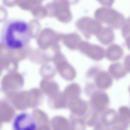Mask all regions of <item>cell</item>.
Masks as SVG:
<instances>
[{"instance_id":"9c48e42d","label":"cell","mask_w":130,"mask_h":130,"mask_svg":"<svg viewBox=\"0 0 130 130\" xmlns=\"http://www.w3.org/2000/svg\"><path fill=\"white\" fill-rule=\"evenodd\" d=\"M95 35L99 41L105 45L111 43L113 41L115 38L113 32L109 27L102 28Z\"/></svg>"},{"instance_id":"5bb4252c","label":"cell","mask_w":130,"mask_h":130,"mask_svg":"<svg viewBox=\"0 0 130 130\" xmlns=\"http://www.w3.org/2000/svg\"><path fill=\"white\" fill-rule=\"evenodd\" d=\"M122 33L123 37L126 38L130 36V21L126 20L122 26Z\"/></svg>"},{"instance_id":"7c38bea8","label":"cell","mask_w":130,"mask_h":130,"mask_svg":"<svg viewBox=\"0 0 130 130\" xmlns=\"http://www.w3.org/2000/svg\"><path fill=\"white\" fill-rule=\"evenodd\" d=\"M63 93L68 101L79 97L80 93V87L76 83L70 84L66 87Z\"/></svg>"},{"instance_id":"e0dca14e","label":"cell","mask_w":130,"mask_h":130,"mask_svg":"<svg viewBox=\"0 0 130 130\" xmlns=\"http://www.w3.org/2000/svg\"><path fill=\"white\" fill-rule=\"evenodd\" d=\"M126 44L128 48L130 50V36L126 38Z\"/></svg>"},{"instance_id":"8992f818","label":"cell","mask_w":130,"mask_h":130,"mask_svg":"<svg viewBox=\"0 0 130 130\" xmlns=\"http://www.w3.org/2000/svg\"><path fill=\"white\" fill-rule=\"evenodd\" d=\"M59 59V70L62 77L67 80H74L76 75L74 68L68 62L63 54H61Z\"/></svg>"},{"instance_id":"52a82bcc","label":"cell","mask_w":130,"mask_h":130,"mask_svg":"<svg viewBox=\"0 0 130 130\" xmlns=\"http://www.w3.org/2000/svg\"><path fill=\"white\" fill-rule=\"evenodd\" d=\"M67 106L73 115L79 117L84 115L88 109V105L87 103L79 97L68 100Z\"/></svg>"},{"instance_id":"277c9868","label":"cell","mask_w":130,"mask_h":130,"mask_svg":"<svg viewBox=\"0 0 130 130\" xmlns=\"http://www.w3.org/2000/svg\"><path fill=\"white\" fill-rule=\"evenodd\" d=\"M78 49L82 53L94 60H100L104 56L105 51L103 47L86 41H82Z\"/></svg>"},{"instance_id":"3957f363","label":"cell","mask_w":130,"mask_h":130,"mask_svg":"<svg viewBox=\"0 0 130 130\" xmlns=\"http://www.w3.org/2000/svg\"><path fill=\"white\" fill-rule=\"evenodd\" d=\"M77 28L85 37L89 39L93 34L96 35L102 27L98 22L87 17L82 18L76 23Z\"/></svg>"},{"instance_id":"9a60e30c","label":"cell","mask_w":130,"mask_h":130,"mask_svg":"<svg viewBox=\"0 0 130 130\" xmlns=\"http://www.w3.org/2000/svg\"><path fill=\"white\" fill-rule=\"evenodd\" d=\"M102 5L108 7L112 6L115 0H98Z\"/></svg>"},{"instance_id":"5b68a950","label":"cell","mask_w":130,"mask_h":130,"mask_svg":"<svg viewBox=\"0 0 130 130\" xmlns=\"http://www.w3.org/2000/svg\"><path fill=\"white\" fill-rule=\"evenodd\" d=\"M13 128L15 130H35L36 125L32 116L26 112L18 115L13 123Z\"/></svg>"},{"instance_id":"ba28073f","label":"cell","mask_w":130,"mask_h":130,"mask_svg":"<svg viewBox=\"0 0 130 130\" xmlns=\"http://www.w3.org/2000/svg\"><path fill=\"white\" fill-rule=\"evenodd\" d=\"M62 38L64 44L71 50L78 49L79 45L82 41L80 36L75 33L63 35Z\"/></svg>"},{"instance_id":"30bf717a","label":"cell","mask_w":130,"mask_h":130,"mask_svg":"<svg viewBox=\"0 0 130 130\" xmlns=\"http://www.w3.org/2000/svg\"><path fill=\"white\" fill-rule=\"evenodd\" d=\"M59 16L60 20L63 23L70 22L72 19L69 3L67 0H61L59 6Z\"/></svg>"},{"instance_id":"4fadbf2b","label":"cell","mask_w":130,"mask_h":130,"mask_svg":"<svg viewBox=\"0 0 130 130\" xmlns=\"http://www.w3.org/2000/svg\"><path fill=\"white\" fill-rule=\"evenodd\" d=\"M124 67L121 64L119 63H113L109 66V70L112 73L116 74L118 73H123Z\"/></svg>"},{"instance_id":"8fae6325","label":"cell","mask_w":130,"mask_h":130,"mask_svg":"<svg viewBox=\"0 0 130 130\" xmlns=\"http://www.w3.org/2000/svg\"><path fill=\"white\" fill-rule=\"evenodd\" d=\"M123 53V50L120 46L116 44H113L107 49L105 55L108 59L115 61L120 59Z\"/></svg>"},{"instance_id":"7a4b0ae2","label":"cell","mask_w":130,"mask_h":130,"mask_svg":"<svg viewBox=\"0 0 130 130\" xmlns=\"http://www.w3.org/2000/svg\"><path fill=\"white\" fill-rule=\"evenodd\" d=\"M94 14L98 20L115 29L122 27L126 20L122 13L112 8L101 7L96 10Z\"/></svg>"},{"instance_id":"2e32d148","label":"cell","mask_w":130,"mask_h":130,"mask_svg":"<svg viewBox=\"0 0 130 130\" xmlns=\"http://www.w3.org/2000/svg\"><path fill=\"white\" fill-rule=\"evenodd\" d=\"M124 67L128 70L130 71V54L126 56L124 60Z\"/></svg>"},{"instance_id":"ac0fdd59","label":"cell","mask_w":130,"mask_h":130,"mask_svg":"<svg viewBox=\"0 0 130 130\" xmlns=\"http://www.w3.org/2000/svg\"><path fill=\"white\" fill-rule=\"evenodd\" d=\"M128 19L130 21V16Z\"/></svg>"},{"instance_id":"6da1fadb","label":"cell","mask_w":130,"mask_h":130,"mask_svg":"<svg viewBox=\"0 0 130 130\" xmlns=\"http://www.w3.org/2000/svg\"><path fill=\"white\" fill-rule=\"evenodd\" d=\"M0 40L1 43L8 48L16 50L23 48L30 41L28 23L19 19L7 20L2 25Z\"/></svg>"}]
</instances>
